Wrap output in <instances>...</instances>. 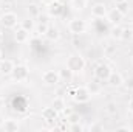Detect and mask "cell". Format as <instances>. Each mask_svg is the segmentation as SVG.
<instances>
[{
	"label": "cell",
	"mask_w": 133,
	"mask_h": 132,
	"mask_svg": "<svg viewBox=\"0 0 133 132\" xmlns=\"http://www.w3.org/2000/svg\"><path fill=\"white\" fill-rule=\"evenodd\" d=\"M85 65H87V62H85L84 56L79 53H73L66 59V68H70L73 73H81L85 68Z\"/></svg>",
	"instance_id": "6da1fadb"
},
{
	"label": "cell",
	"mask_w": 133,
	"mask_h": 132,
	"mask_svg": "<svg viewBox=\"0 0 133 132\" xmlns=\"http://www.w3.org/2000/svg\"><path fill=\"white\" fill-rule=\"evenodd\" d=\"M17 14L16 13H11V11H5L2 16H0V25L3 28H16L17 25Z\"/></svg>",
	"instance_id": "7a4b0ae2"
},
{
	"label": "cell",
	"mask_w": 133,
	"mask_h": 132,
	"mask_svg": "<svg viewBox=\"0 0 133 132\" xmlns=\"http://www.w3.org/2000/svg\"><path fill=\"white\" fill-rule=\"evenodd\" d=\"M42 82L45 86H57L61 82L59 71H56V70H45L42 73Z\"/></svg>",
	"instance_id": "3957f363"
},
{
	"label": "cell",
	"mask_w": 133,
	"mask_h": 132,
	"mask_svg": "<svg viewBox=\"0 0 133 132\" xmlns=\"http://www.w3.org/2000/svg\"><path fill=\"white\" fill-rule=\"evenodd\" d=\"M68 30H70L71 34L79 36V34L85 33V30H87V22L82 20V19H73V20L68 22Z\"/></svg>",
	"instance_id": "277c9868"
},
{
	"label": "cell",
	"mask_w": 133,
	"mask_h": 132,
	"mask_svg": "<svg viewBox=\"0 0 133 132\" xmlns=\"http://www.w3.org/2000/svg\"><path fill=\"white\" fill-rule=\"evenodd\" d=\"M11 76H12L14 81H19V82L20 81H25L30 76V70L25 65H16L14 70H12V73H11Z\"/></svg>",
	"instance_id": "5b68a950"
},
{
	"label": "cell",
	"mask_w": 133,
	"mask_h": 132,
	"mask_svg": "<svg viewBox=\"0 0 133 132\" xmlns=\"http://www.w3.org/2000/svg\"><path fill=\"white\" fill-rule=\"evenodd\" d=\"M64 11H65V8L61 2H51L48 5V16H51V17L59 19V17L64 16Z\"/></svg>",
	"instance_id": "8992f818"
},
{
	"label": "cell",
	"mask_w": 133,
	"mask_h": 132,
	"mask_svg": "<svg viewBox=\"0 0 133 132\" xmlns=\"http://www.w3.org/2000/svg\"><path fill=\"white\" fill-rule=\"evenodd\" d=\"M90 98H91V95H90V92H88L87 87H77L76 89V93L73 97V99L76 103H79V104H84V103L90 101Z\"/></svg>",
	"instance_id": "52a82bcc"
},
{
	"label": "cell",
	"mask_w": 133,
	"mask_h": 132,
	"mask_svg": "<svg viewBox=\"0 0 133 132\" xmlns=\"http://www.w3.org/2000/svg\"><path fill=\"white\" fill-rule=\"evenodd\" d=\"M110 73H111V68H110V65H107V64H99V65L95 68V76L99 81H107L108 76H110Z\"/></svg>",
	"instance_id": "ba28073f"
},
{
	"label": "cell",
	"mask_w": 133,
	"mask_h": 132,
	"mask_svg": "<svg viewBox=\"0 0 133 132\" xmlns=\"http://www.w3.org/2000/svg\"><path fill=\"white\" fill-rule=\"evenodd\" d=\"M107 13H108V8L105 3H95L91 6V16L96 17V19H104L107 17Z\"/></svg>",
	"instance_id": "9c48e42d"
},
{
	"label": "cell",
	"mask_w": 133,
	"mask_h": 132,
	"mask_svg": "<svg viewBox=\"0 0 133 132\" xmlns=\"http://www.w3.org/2000/svg\"><path fill=\"white\" fill-rule=\"evenodd\" d=\"M57 117H59V112H57L53 106L45 107V109L42 110V118H43L46 123H54V121L57 120Z\"/></svg>",
	"instance_id": "30bf717a"
},
{
	"label": "cell",
	"mask_w": 133,
	"mask_h": 132,
	"mask_svg": "<svg viewBox=\"0 0 133 132\" xmlns=\"http://www.w3.org/2000/svg\"><path fill=\"white\" fill-rule=\"evenodd\" d=\"M16 64L11 61V59H2L0 61V75L2 76H9L12 73Z\"/></svg>",
	"instance_id": "8fae6325"
},
{
	"label": "cell",
	"mask_w": 133,
	"mask_h": 132,
	"mask_svg": "<svg viewBox=\"0 0 133 132\" xmlns=\"http://www.w3.org/2000/svg\"><path fill=\"white\" fill-rule=\"evenodd\" d=\"M107 19H108V22H110L111 25H119V23L122 22V19H124V14L115 8V9H111V11L107 13Z\"/></svg>",
	"instance_id": "7c38bea8"
},
{
	"label": "cell",
	"mask_w": 133,
	"mask_h": 132,
	"mask_svg": "<svg viewBox=\"0 0 133 132\" xmlns=\"http://www.w3.org/2000/svg\"><path fill=\"white\" fill-rule=\"evenodd\" d=\"M107 82L111 87H121L124 84V78H122V75L119 71H111L110 76H108V79H107Z\"/></svg>",
	"instance_id": "4fadbf2b"
},
{
	"label": "cell",
	"mask_w": 133,
	"mask_h": 132,
	"mask_svg": "<svg viewBox=\"0 0 133 132\" xmlns=\"http://www.w3.org/2000/svg\"><path fill=\"white\" fill-rule=\"evenodd\" d=\"M20 129V126H19V121L17 120H5L3 123H2V131L5 132H17Z\"/></svg>",
	"instance_id": "5bb4252c"
},
{
	"label": "cell",
	"mask_w": 133,
	"mask_h": 132,
	"mask_svg": "<svg viewBox=\"0 0 133 132\" xmlns=\"http://www.w3.org/2000/svg\"><path fill=\"white\" fill-rule=\"evenodd\" d=\"M14 39H16V42L17 44H25V42H28V39H30V31H26L25 28H19V30H16V33H14Z\"/></svg>",
	"instance_id": "9a60e30c"
},
{
	"label": "cell",
	"mask_w": 133,
	"mask_h": 132,
	"mask_svg": "<svg viewBox=\"0 0 133 132\" xmlns=\"http://www.w3.org/2000/svg\"><path fill=\"white\" fill-rule=\"evenodd\" d=\"M45 37H46L50 42H56V40H59V37H61L59 28H56V27L50 25V27H48V31L45 33Z\"/></svg>",
	"instance_id": "2e32d148"
},
{
	"label": "cell",
	"mask_w": 133,
	"mask_h": 132,
	"mask_svg": "<svg viewBox=\"0 0 133 132\" xmlns=\"http://www.w3.org/2000/svg\"><path fill=\"white\" fill-rule=\"evenodd\" d=\"M85 87L88 89V92H90L91 97H93V95H99L101 92H102V86H101L98 81H90Z\"/></svg>",
	"instance_id": "e0dca14e"
},
{
	"label": "cell",
	"mask_w": 133,
	"mask_h": 132,
	"mask_svg": "<svg viewBox=\"0 0 133 132\" xmlns=\"http://www.w3.org/2000/svg\"><path fill=\"white\" fill-rule=\"evenodd\" d=\"M51 106L57 110V112H64V109L66 107V104H65V99L64 98H61V97H57V98H54L53 101H51Z\"/></svg>",
	"instance_id": "ac0fdd59"
},
{
	"label": "cell",
	"mask_w": 133,
	"mask_h": 132,
	"mask_svg": "<svg viewBox=\"0 0 133 132\" xmlns=\"http://www.w3.org/2000/svg\"><path fill=\"white\" fill-rule=\"evenodd\" d=\"M26 11H28V14H30V17H40V8H39V5L37 3H30L28 6H26Z\"/></svg>",
	"instance_id": "d6986e66"
},
{
	"label": "cell",
	"mask_w": 133,
	"mask_h": 132,
	"mask_svg": "<svg viewBox=\"0 0 133 132\" xmlns=\"http://www.w3.org/2000/svg\"><path fill=\"white\" fill-rule=\"evenodd\" d=\"M87 3H88V0H71L70 5L74 11H84L87 8Z\"/></svg>",
	"instance_id": "ffe728a7"
},
{
	"label": "cell",
	"mask_w": 133,
	"mask_h": 132,
	"mask_svg": "<svg viewBox=\"0 0 133 132\" xmlns=\"http://www.w3.org/2000/svg\"><path fill=\"white\" fill-rule=\"evenodd\" d=\"M73 75H74V73H73V71H71V70H70V68H64V70H61V71H59V76H61V81H65V82H70V81H71V78H73Z\"/></svg>",
	"instance_id": "44dd1931"
},
{
	"label": "cell",
	"mask_w": 133,
	"mask_h": 132,
	"mask_svg": "<svg viewBox=\"0 0 133 132\" xmlns=\"http://www.w3.org/2000/svg\"><path fill=\"white\" fill-rule=\"evenodd\" d=\"M20 27L22 28H25L26 31H33L34 28H36V25H34V20H33V17H28V19H25V20H22V23H20Z\"/></svg>",
	"instance_id": "7402d4cb"
},
{
	"label": "cell",
	"mask_w": 133,
	"mask_h": 132,
	"mask_svg": "<svg viewBox=\"0 0 133 132\" xmlns=\"http://www.w3.org/2000/svg\"><path fill=\"white\" fill-rule=\"evenodd\" d=\"M48 27H50V25H48V23H45V22L37 23V25H36V28H34V30H36V34H37V36H45V33L48 31Z\"/></svg>",
	"instance_id": "603a6c76"
},
{
	"label": "cell",
	"mask_w": 133,
	"mask_h": 132,
	"mask_svg": "<svg viewBox=\"0 0 133 132\" xmlns=\"http://www.w3.org/2000/svg\"><path fill=\"white\" fill-rule=\"evenodd\" d=\"M116 9L118 11H121L124 16L130 11V6H129V0H124V2H119V3H116Z\"/></svg>",
	"instance_id": "cb8c5ba5"
},
{
	"label": "cell",
	"mask_w": 133,
	"mask_h": 132,
	"mask_svg": "<svg viewBox=\"0 0 133 132\" xmlns=\"http://www.w3.org/2000/svg\"><path fill=\"white\" fill-rule=\"evenodd\" d=\"M122 27H119V25H113V28H111V31H110V36L113 37V39H121L122 37Z\"/></svg>",
	"instance_id": "d4e9b609"
},
{
	"label": "cell",
	"mask_w": 133,
	"mask_h": 132,
	"mask_svg": "<svg viewBox=\"0 0 133 132\" xmlns=\"http://www.w3.org/2000/svg\"><path fill=\"white\" fill-rule=\"evenodd\" d=\"M104 110H105L107 115H116V113H118V106H116V103L111 101V103H108V104L105 106Z\"/></svg>",
	"instance_id": "484cf974"
},
{
	"label": "cell",
	"mask_w": 133,
	"mask_h": 132,
	"mask_svg": "<svg viewBox=\"0 0 133 132\" xmlns=\"http://www.w3.org/2000/svg\"><path fill=\"white\" fill-rule=\"evenodd\" d=\"M121 39H124V40H130V39H133V30H130V28H124L122 30V37Z\"/></svg>",
	"instance_id": "4316f807"
},
{
	"label": "cell",
	"mask_w": 133,
	"mask_h": 132,
	"mask_svg": "<svg viewBox=\"0 0 133 132\" xmlns=\"http://www.w3.org/2000/svg\"><path fill=\"white\" fill-rule=\"evenodd\" d=\"M127 90H133V76L130 78H127V79H124V84H122Z\"/></svg>",
	"instance_id": "83f0119b"
},
{
	"label": "cell",
	"mask_w": 133,
	"mask_h": 132,
	"mask_svg": "<svg viewBox=\"0 0 133 132\" xmlns=\"http://www.w3.org/2000/svg\"><path fill=\"white\" fill-rule=\"evenodd\" d=\"M70 129H71V131H74V132H81V131H84V126L77 121V123H71Z\"/></svg>",
	"instance_id": "f1b7e54d"
},
{
	"label": "cell",
	"mask_w": 133,
	"mask_h": 132,
	"mask_svg": "<svg viewBox=\"0 0 133 132\" xmlns=\"http://www.w3.org/2000/svg\"><path fill=\"white\" fill-rule=\"evenodd\" d=\"M66 120L70 121V123H77V121H81V115H77V113H71L70 117H66Z\"/></svg>",
	"instance_id": "f546056e"
},
{
	"label": "cell",
	"mask_w": 133,
	"mask_h": 132,
	"mask_svg": "<svg viewBox=\"0 0 133 132\" xmlns=\"http://www.w3.org/2000/svg\"><path fill=\"white\" fill-rule=\"evenodd\" d=\"M90 131H104V126L99 124V123H95V124L90 126Z\"/></svg>",
	"instance_id": "4dcf8cb0"
},
{
	"label": "cell",
	"mask_w": 133,
	"mask_h": 132,
	"mask_svg": "<svg viewBox=\"0 0 133 132\" xmlns=\"http://www.w3.org/2000/svg\"><path fill=\"white\" fill-rule=\"evenodd\" d=\"M71 113H73V109H70V107H65V109H64V115H65V117H70Z\"/></svg>",
	"instance_id": "1f68e13d"
},
{
	"label": "cell",
	"mask_w": 133,
	"mask_h": 132,
	"mask_svg": "<svg viewBox=\"0 0 133 132\" xmlns=\"http://www.w3.org/2000/svg\"><path fill=\"white\" fill-rule=\"evenodd\" d=\"M125 16L129 17V20H127V22H130V23H133V13H130V11H129V13H127Z\"/></svg>",
	"instance_id": "d6a6232c"
},
{
	"label": "cell",
	"mask_w": 133,
	"mask_h": 132,
	"mask_svg": "<svg viewBox=\"0 0 133 132\" xmlns=\"http://www.w3.org/2000/svg\"><path fill=\"white\" fill-rule=\"evenodd\" d=\"M66 92H68V95H70V97H74V93H76V89H73V87H71V89H68Z\"/></svg>",
	"instance_id": "836d02e7"
},
{
	"label": "cell",
	"mask_w": 133,
	"mask_h": 132,
	"mask_svg": "<svg viewBox=\"0 0 133 132\" xmlns=\"http://www.w3.org/2000/svg\"><path fill=\"white\" fill-rule=\"evenodd\" d=\"M118 131H132V128L130 126H121V128H118Z\"/></svg>",
	"instance_id": "e575fe53"
},
{
	"label": "cell",
	"mask_w": 133,
	"mask_h": 132,
	"mask_svg": "<svg viewBox=\"0 0 133 132\" xmlns=\"http://www.w3.org/2000/svg\"><path fill=\"white\" fill-rule=\"evenodd\" d=\"M129 110L133 112V99H130V103H129Z\"/></svg>",
	"instance_id": "d590c367"
},
{
	"label": "cell",
	"mask_w": 133,
	"mask_h": 132,
	"mask_svg": "<svg viewBox=\"0 0 133 132\" xmlns=\"http://www.w3.org/2000/svg\"><path fill=\"white\" fill-rule=\"evenodd\" d=\"M0 2H2V3H5V5H9V3H12L14 0H0Z\"/></svg>",
	"instance_id": "8d00e7d4"
},
{
	"label": "cell",
	"mask_w": 133,
	"mask_h": 132,
	"mask_svg": "<svg viewBox=\"0 0 133 132\" xmlns=\"http://www.w3.org/2000/svg\"><path fill=\"white\" fill-rule=\"evenodd\" d=\"M3 106H5V99H3V98H2V97H0V109H2Z\"/></svg>",
	"instance_id": "74e56055"
},
{
	"label": "cell",
	"mask_w": 133,
	"mask_h": 132,
	"mask_svg": "<svg viewBox=\"0 0 133 132\" xmlns=\"http://www.w3.org/2000/svg\"><path fill=\"white\" fill-rule=\"evenodd\" d=\"M2 40H3V33L0 31V44H2Z\"/></svg>",
	"instance_id": "f35d334b"
},
{
	"label": "cell",
	"mask_w": 133,
	"mask_h": 132,
	"mask_svg": "<svg viewBox=\"0 0 133 132\" xmlns=\"http://www.w3.org/2000/svg\"><path fill=\"white\" fill-rule=\"evenodd\" d=\"M113 2H115V5H116V3H119V2H124V0H113Z\"/></svg>",
	"instance_id": "ab89813d"
},
{
	"label": "cell",
	"mask_w": 133,
	"mask_h": 132,
	"mask_svg": "<svg viewBox=\"0 0 133 132\" xmlns=\"http://www.w3.org/2000/svg\"><path fill=\"white\" fill-rule=\"evenodd\" d=\"M130 62H132V65H133V56H132V58H130Z\"/></svg>",
	"instance_id": "60d3db41"
},
{
	"label": "cell",
	"mask_w": 133,
	"mask_h": 132,
	"mask_svg": "<svg viewBox=\"0 0 133 132\" xmlns=\"http://www.w3.org/2000/svg\"><path fill=\"white\" fill-rule=\"evenodd\" d=\"M0 61H2V51H0Z\"/></svg>",
	"instance_id": "b9f144b4"
}]
</instances>
